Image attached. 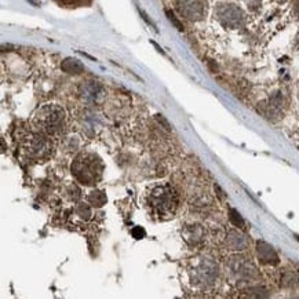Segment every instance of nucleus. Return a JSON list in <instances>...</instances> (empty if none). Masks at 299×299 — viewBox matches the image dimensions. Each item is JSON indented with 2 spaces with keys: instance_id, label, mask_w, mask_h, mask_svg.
<instances>
[{
  "instance_id": "f03ea898",
  "label": "nucleus",
  "mask_w": 299,
  "mask_h": 299,
  "mask_svg": "<svg viewBox=\"0 0 299 299\" xmlns=\"http://www.w3.org/2000/svg\"><path fill=\"white\" fill-rule=\"evenodd\" d=\"M179 8L185 17L192 18V20L200 18L204 11V6L200 0H182L179 4Z\"/></svg>"
},
{
  "instance_id": "20e7f679",
  "label": "nucleus",
  "mask_w": 299,
  "mask_h": 299,
  "mask_svg": "<svg viewBox=\"0 0 299 299\" xmlns=\"http://www.w3.org/2000/svg\"><path fill=\"white\" fill-rule=\"evenodd\" d=\"M219 17H221L222 22L229 25V26H236L241 21V13L235 6H225V7L221 8Z\"/></svg>"
},
{
  "instance_id": "9d476101",
  "label": "nucleus",
  "mask_w": 299,
  "mask_h": 299,
  "mask_svg": "<svg viewBox=\"0 0 299 299\" xmlns=\"http://www.w3.org/2000/svg\"><path fill=\"white\" fill-rule=\"evenodd\" d=\"M295 237H297V238H298V240H299V236H295Z\"/></svg>"
},
{
  "instance_id": "6e6552de",
  "label": "nucleus",
  "mask_w": 299,
  "mask_h": 299,
  "mask_svg": "<svg viewBox=\"0 0 299 299\" xmlns=\"http://www.w3.org/2000/svg\"><path fill=\"white\" fill-rule=\"evenodd\" d=\"M131 235H132V237H135V238H144L145 237L146 232L144 228H139V226H137V228H134V229L131 230Z\"/></svg>"
},
{
  "instance_id": "0eeeda50",
  "label": "nucleus",
  "mask_w": 299,
  "mask_h": 299,
  "mask_svg": "<svg viewBox=\"0 0 299 299\" xmlns=\"http://www.w3.org/2000/svg\"><path fill=\"white\" fill-rule=\"evenodd\" d=\"M166 13H167V17H169L170 21H171V22L174 23V25L176 26V29H178V31H181V32L184 31V26H182V23H181L179 21H178V20H176V17L174 16V14H172L171 11H169V10H167Z\"/></svg>"
},
{
  "instance_id": "7ed1b4c3",
  "label": "nucleus",
  "mask_w": 299,
  "mask_h": 299,
  "mask_svg": "<svg viewBox=\"0 0 299 299\" xmlns=\"http://www.w3.org/2000/svg\"><path fill=\"white\" fill-rule=\"evenodd\" d=\"M256 254H258V258H259L261 262H263V263L275 265V263L278 262L276 251L269 246V244L263 243V241H259V243L256 244Z\"/></svg>"
},
{
  "instance_id": "1a4fd4ad",
  "label": "nucleus",
  "mask_w": 299,
  "mask_h": 299,
  "mask_svg": "<svg viewBox=\"0 0 299 299\" xmlns=\"http://www.w3.org/2000/svg\"><path fill=\"white\" fill-rule=\"evenodd\" d=\"M297 13H298L299 16V0H297Z\"/></svg>"
},
{
  "instance_id": "f257e3e1",
  "label": "nucleus",
  "mask_w": 299,
  "mask_h": 299,
  "mask_svg": "<svg viewBox=\"0 0 299 299\" xmlns=\"http://www.w3.org/2000/svg\"><path fill=\"white\" fill-rule=\"evenodd\" d=\"M38 119L40 120L42 128L50 134H54L61 130L64 120V110L55 105H47L39 112Z\"/></svg>"
},
{
  "instance_id": "423d86ee",
  "label": "nucleus",
  "mask_w": 299,
  "mask_h": 299,
  "mask_svg": "<svg viewBox=\"0 0 299 299\" xmlns=\"http://www.w3.org/2000/svg\"><path fill=\"white\" fill-rule=\"evenodd\" d=\"M229 219L230 222L233 223L236 228H243L244 226V219L241 218V215L238 214L235 208H230L229 210Z\"/></svg>"
},
{
  "instance_id": "39448f33",
  "label": "nucleus",
  "mask_w": 299,
  "mask_h": 299,
  "mask_svg": "<svg viewBox=\"0 0 299 299\" xmlns=\"http://www.w3.org/2000/svg\"><path fill=\"white\" fill-rule=\"evenodd\" d=\"M62 69L68 72V73H82L83 72V65L76 60L66 58L65 61L62 62Z\"/></svg>"
}]
</instances>
